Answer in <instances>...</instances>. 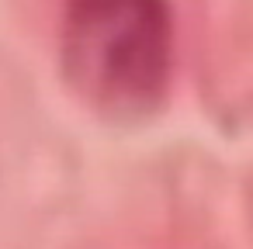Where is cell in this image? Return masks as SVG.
I'll list each match as a JSON object with an SVG mask.
<instances>
[{"instance_id":"6da1fadb","label":"cell","mask_w":253,"mask_h":249,"mask_svg":"<svg viewBox=\"0 0 253 249\" xmlns=\"http://www.w3.org/2000/svg\"><path fill=\"white\" fill-rule=\"evenodd\" d=\"M63 73L73 90L111 114L153 107L173 66L167 0H66Z\"/></svg>"}]
</instances>
